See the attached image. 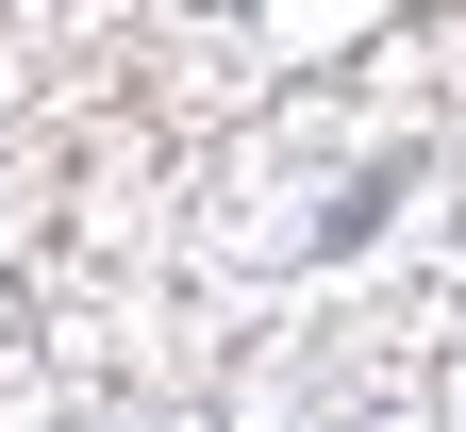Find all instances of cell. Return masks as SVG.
I'll list each match as a JSON object with an SVG mask.
<instances>
[{
  "instance_id": "cell-1",
  "label": "cell",
  "mask_w": 466,
  "mask_h": 432,
  "mask_svg": "<svg viewBox=\"0 0 466 432\" xmlns=\"http://www.w3.org/2000/svg\"><path fill=\"white\" fill-rule=\"evenodd\" d=\"M400 200H417V150H400V166H367V183H350V200L317 216V266H350V250H367V233H383Z\"/></svg>"
}]
</instances>
